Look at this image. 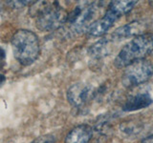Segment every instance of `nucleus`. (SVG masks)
Segmentation results:
<instances>
[{
  "instance_id": "nucleus-1",
  "label": "nucleus",
  "mask_w": 153,
  "mask_h": 143,
  "mask_svg": "<svg viewBox=\"0 0 153 143\" xmlns=\"http://www.w3.org/2000/svg\"><path fill=\"white\" fill-rule=\"evenodd\" d=\"M29 13L33 17H36V27L42 32H50L59 28L68 17L59 2H35Z\"/></svg>"
},
{
  "instance_id": "nucleus-3",
  "label": "nucleus",
  "mask_w": 153,
  "mask_h": 143,
  "mask_svg": "<svg viewBox=\"0 0 153 143\" xmlns=\"http://www.w3.org/2000/svg\"><path fill=\"white\" fill-rule=\"evenodd\" d=\"M153 51V33L145 32L137 35L123 47L115 58V66L118 68H126L129 64L137 60L145 59V57Z\"/></svg>"
},
{
  "instance_id": "nucleus-8",
  "label": "nucleus",
  "mask_w": 153,
  "mask_h": 143,
  "mask_svg": "<svg viewBox=\"0 0 153 143\" xmlns=\"http://www.w3.org/2000/svg\"><path fill=\"white\" fill-rule=\"evenodd\" d=\"M93 130L89 125H79L71 130L65 138V143H88Z\"/></svg>"
},
{
  "instance_id": "nucleus-14",
  "label": "nucleus",
  "mask_w": 153,
  "mask_h": 143,
  "mask_svg": "<svg viewBox=\"0 0 153 143\" xmlns=\"http://www.w3.org/2000/svg\"><path fill=\"white\" fill-rule=\"evenodd\" d=\"M5 82V76L3 74H0V86Z\"/></svg>"
},
{
  "instance_id": "nucleus-2",
  "label": "nucleus",
  "mask_w": 153,
  "mask_h": 143,
  "mask_svg": "<svg viewBox=\"0 0 153 143\" xmlns=\"http://www.w3.org/2000/svg\"><path fill=\"white\" fill-rule=\"evenodd\" d=\"M11 43L13 56L21 65H31L39 56V40L37 35L32 31H16L12 36Z\"/></svg>"
},
{
  "instance_id": "nucleus-5",
  "label": "nucleus",
  "mask_w": 153,
  "mask_h": 143,
  "mask_svg": "<svg viewBox=\"0 0 153 143\" xmlns=\"http://www.w3.org/2000/svg\"><path fill=\"white\" fill-rule=\"evenodd\" d=\"M98 12V3H86L79 6L72 12L65 23L69 25L71 32L79 33L92 25L94 16Z\"/></svg>"
},
{
  "instance_id": "nucleus-10",
  "label": "nucleus",
  "mask_w": 153,
  "mask_h": 143,
  "mask_svg": "<svg viewBox=\"0 0 153 143\" xmlns=\"http://www.w3.org/2000/svg\"><path fill=\"white\" fill-rule=\"evenodd\" d=\"M142 25L140 22H133V23H129L128 25L123 26L119 28L118 30L115 31L114 32V36L117 38H123V37H128L131 35H135L139 32H141L143 29L142 28ZM139 35H142V33H139Z\"/></svg>"
},
{
  "instance_id": "nucleus-6",
  "label": "nucleus",
  "mask_w": 153,
  "mask_h": 143,
  "mask_svg": "<svg viewBox=\"0 0 153 143\" xmlns=\"http://www.w3.org/2000/svg\"><path fill=\"white\" fill-rule=\"evenodd\" d=\"M153 74V64L146 59L137 60L126 67L122 82L124 87L130 88L145 83Z\"/></svg>"
},
{
  "instance_id": "nucleus-13",
  "label": "nucleus",
  "mask_w": 153,
  "mask_h": 143,
  "mask_svg": "<svg viewBox=\"0 0 153 143\" xmlns=\"http://www.w3.org/2000/svg\"><path fill=\"white\" fill-rule=\"evenodd\" d=\"M142 143H153V136H149L146 137L145 139L142 141Z\"/></svg>"
},
{
  "instance_id": "nucleus-12",
  "label": "nucleus",
  "mask_w": 153,
  "mask_h": 143,
  "mask_svg": "<svg viewBox=\"0 0 153 143\" xmlns=\"http://www.w3.org/2000/svg\"><path fill=\"white\" fill-rule=\"evenodd\" d=\"M30 2H28V1H11V2H9V5L10 6H12L13 8H21V7H24V6H26L27 4H29Z\"/></svg>"
},
{
  "instance_id": "nucleus-15",
  "label": "nucleus",
  "mask_w": 153,
  "mask_h": 143,
  "mask_svg": "<svg viewBox=\"0 0 153 143\" xmlns=\"http://www.w3.org/2000/svg\"><path fill=\"white\" fill-rule=\"evenodd\" d=\"M150 5H151V6H153V1H151V2H150Z\"/></svg>"
},
{
  "instance_id": "nucleus-9",
  "label": "nucleus",
  "mask_w": 153,
  "mask_h": 143,
  "mask_svg": "<svg viewBox=\"0 0 153 143\" xmlns=\"http://www.w3.org/2000/svg\"><path fill=\"white\" fill-rule=\"evenodd\" d=\"M152 103V99L147 94H139L129 97L123 105V111L131 112L148 107Z\"/></svg>"
},
{
  "instance_id": "nucleus-4",
  "label": "nucleus",
  "mask_w": 153,
  "mask_h": 143,
  "mask_svg": "<svg viewBox=\"0 0 153 143\" xmlns=\"http://www.w3.org/2000/svg\"><path fill=\"white\" fill-rule=\"evenodd\" d=\"M133 9V4L129 1H113L109 4L107 11L104 15L97 19L87 30L88 33L92 36H100L104 35L117 19L130 12Z\"/></svg>"
},
{
  "instance_id": "nucleus-7",
  "label": "nucleus",
  "mask_w": 153,
  "mask_h": 143,
  "mask_svg": "<svg viewBox=\"0 0 153 143\" xmlns=\"http://www.w3.org/2000/svg\"><path fill=\"white\" fill-rule=\"evenodd\" d=\"M93 97V89L89 85L78 83L72 85L67 92V98L75 107H82Z\"/></svg>"
},
{
  "instance_id": "nucleus-11",
  "label": "nucleus",
  "mask_w": 153,
  "mask_h": 143,
  "mask_svg": "<svg viewBox=\"0 0 153 143\" xmlns=\"http://www.w3.org/2000/svg\"><path fill=\"white\" fill-rule=\"evenodd\" d=\"M56 138L52 135H46L36 138L32 143H55Z\"/></svg>"
}]
</instances>
